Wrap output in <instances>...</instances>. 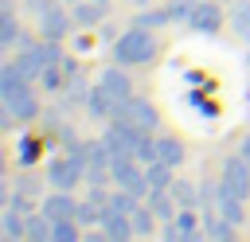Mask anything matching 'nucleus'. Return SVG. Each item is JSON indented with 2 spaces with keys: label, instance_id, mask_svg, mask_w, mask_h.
Returning <instances> with one entry per match:
<instances>
[{
  "label": "nucleus",
  "instance_id": "f257e3e1",
  "mask_svg": "<svg viewBox=\"0 0 250 242\" xmlns=\"http://www.w3.org/2000/svg\"><path fill=\"white\" fill-rule=\"evenodd\" d=\"M0 105H4V113H8L12 121H35V117H39L35 86H31V78L16 66V59L0 66Z\"/></svg>",
  "mask_w": 250,
  "mask_h": 242
},
{
  "label": "nucleus",
  "instance_id": "f03ea898",
  "mask_svg": "<svg viewBox=\"0 0 250 242\" xmlns=\"http://www.w3.org/2000/svg\"><path fill=\"white\" fill-rule=\"evenodd\" d=\"M156 51H160L156 31L137 27V23L113 39V62H121V66H145V62H152V59H156Z\"/></svg>",
  "mask_w": 250,
  "mask_h": 242
},
{
  "label": "nucleus",
  "instance_id": "7ed1b4c3",
  "mask_svg": "<svg viewBox=\"0 0 250 242\" xmlns=\"http://www.w3.org/2000/svg\"><path fill=\"white\" fill-rule=\"evenodd\" d=\"M86 172H90V160H86V148L78 144V148H66L62 156H55L47 164V183L62 187V191H74L86 180Z\"/></svg>",
  "mask_w": 250,
  "mask_h": 242
},
{
  "label": "nucleus",
  "instance_id": "20e7f679",
  "mask_svg": "<svg viewBox=\"0 0 250 242\" xmlns=\"http://www.w3.org/2000/svg\"><path fill=\"white\" fill-rule=\"evenodd\" d=\"M133 121L137 129H145V133H156L160 129V113H156V105L148 101V98H125V101H117L113 105V117L109 121Z\"/></svg>",
  "mask_w": 250,
  "mask_h": 242
},
{
  "label": "nucleus",
  "instance_id": "39448f33",
  "mask_svg": "<svg viewBox=\"0 0 250 242\" xmlns=\"http://www.w3.org/2000/svg\"><path fill=\"white\" fill-rule=\"evenodd\" d=\"M141 137H145V129H137L133 121H121V117H117V121H109V129L102 133V141L109 144V152H113V156H133Z\"/></svg>",
  "mask_w": 250,
  "mask_h": 242
},
{
  "label": "nucleus",
  "instance_id": "423d86ee",
  "mask_svg": "<svg viewBox=\"0 0 250 242\" xmlns=\"http://www.w3.org/2000/svg\"><path fill=\"white\" fill-rule=\"evenodd\" d=\"M70 27H74V12H66L59 0L39 12V39H59L62 43L70 35Z\"/></svg>",
  "mask_w": 250,
  "mask_h": 242
},
{
  "label": "nucleus",
  "instance_id": "0eeeda50",
  "mask_svg": "<svg viewBox=\"0 0 250 242\" xmlns=\"http://www.w3.org/2000/svg\"><path fill=\"white\" fill-rule=\"evenodd\" d=\"M219 27H223L219 4H211V0L191 4V12H188V31H195V35H219Z\"/></svg>",
  "mask_w": 250,
  "mask_h": 242
},
{
  "label": "nucleus",
  "instance_id": "6e6552de",
  "mask_svg": "<svg viewBox=\"0 0 250 242\" xmlns=\"http://www.w3.org/2000/svg\"><path fill=\"white\" fill-rule=\"evenodd\" d=\"M219 180L234 191V195H242V199H250V160L238 152V156H227L223 160V172H219Z\"/></svg>",
  "mask_w": 250,
  "mask_h": 242
},
{
  "label": "nucleus",
  "instance_id": "1a4fd4ad",
  "mask_svg": "<svg viewBox=\"0 0 250 242\" xmlns=\"http://www.w3.org/2000/svg\"><path fill=\"white\" fill-rule=\"evenodd\" d=\"M102 238H113V242H125L133 238V215L125 211H113V207H102Z\"/></svg>",
  "mask_w": 250,
  "mask_h": 242
},
{
  "label": "nucleus",
  "instance_id": "9d476101",
  "mask_svg": "<svg viewBox=\"0 0 250 242\" xmlns=\"http://www.w3.org/2000/svg\"><path fill=\"white\" fill-rule=\"evenodd\" d=\"M39 211H43V215H51V219H74V211H78V203H74V195H70V191H62V187H55V191H47V195H43V203H39Z\"/></svg>",
  "mask_w": 250,
  "mask_h": 242
},
{
  "label": "nucleus",
  "instance_id": "9b49d317",
  "mask_svg": "<svg viewBox=\"0 0 250 242\" xmlns=\"http://www.w3.org/2000/svg\"><path fill=\"white\" fill-rule=\"evenodd\" d=\"M211 211H219V215H223V219H230L234 226L246 219V211H242V195H234L223 180H219V191H215V207H211Z\"/></svg>",
  "mask_w": 250,
  "mask_h": 242
},
{
  "label": "nucleus",
  "instance_id": "f8f14e48",
  "mask_svg": "<svg viewBox=\"0 0 250 242\" xmlns=\"http://www.w3.org/2000/svg\"><path fill=\"white\" fill-rule=\"evenodd\" d=\"M20 20H16V0H0V47H20Z\"/></svg>",
  "mask_w": 250,
  "mask_h": 242
},
{
  "label": "nucleus",
  "instance_id": "ddd939ff",
  "mask_svg": "<svg viewBox=\"0 0 250 242\" xmlns=\"http://www.w3.org/2000/svg\"><path fill=\"white\" fill-rule=\"evenodd\" d=\"M98 82L117 98V101H125V98H133V82H129V74H125V66L117 62V66H105L102 74H98Z\"/></svg>",
  "mask_w": 250,
  "mask_h": 242
},
{
  "label": "nucleus",
  "instance_id": "4468645a",
  "mask_svg": "<svg viewBox=\"0 0 250 242\" xmlns=\"http://www.w3.org/2000/svg\"><path fill=\"white\" fill-rule=\"evenodd\" d=\"M234 222L230 219H223L219 211H203V230H199V238H211V242H227V238H234Z\"/></svg>",
  "mask_w": 250,
  "mask_h": 242
},
{
  "label": "nucleus",
  "instance_id": "2eb2a0df",
  "mask_svg": "<svg viewBox=\"0 0 250 242\" xmlns=\"http://www.w3.org/2000/svg\"><path fill=\"white\" fill-rule=\"evenodd\" d=\"M113 105H117V98H113L102 82H98V86L90 90V98H86V113L98 117V121H109V117H113Z\"/></svg>",
  "mask_w": 250,
  "mask_h": 242
},
{
  "label": "nucleus",
  "instance_id": "dca6fc26",
  "mask_svg": "<svg viewBox=\"0 0 250 242\" xmlns=\"http://www.w3.org/2000/svg\"><path fill=\"white\" fill-rule=\"evenodd\" d=\"M156 160H164V164L180 168V164L188 160V148H184V141H180V137H168V133H156Z\"/></svg>",
  "mask_w": 250,
  "mask_h": 242
},
{
  "label": "nucleus",
  "instance_id": "f3484780",
  "mask_svg": "<svg viewBox=\"0 0 250 242\" xmlns=\"http://www.w3.org/2000/svg\"><path fill=\"white\" fill-rule=\"evenodd\" d=\"M145 203L156 211V219H160V222H172V219L180 215V203L172 199V191H148V195H145Z\"/></svg>",
  "mask_w": 250,
  "mask_h": 242
},
{
  "label": "nucleus",
  "instance_id": "a211bd4d",
  "mask_svg": "<svg viewBox=\"0 0 250 242\" xmlns=\"http://www.w3.org/2000/svg\"><path fill=\"white\" fill-rule=\"evenodd\" d=\"M0 234L4 238H27V215L23 211H16V207H4V215H0Z\"/></svg>",
  "mask_w": 250,
  "mask_h": 242
},
{
  "label": "nucleus",
  "instance_id": "6ab92c4d",
  "mask_svg": "<svg viewBox=\"0 0 250 242\" xmlns=\"http://www.w3.org/2000/svg\"><path fill=\"white\" fill-rule=\"evenodd\" d=\"M156 211L148 207V203H137V211H133V238H152L156 234Z\"/></svg>",
  "mask_w": 250,
  "mask_h": 242
},
{
  "label": "nucleus",
  "instance_id": "aec40b11",
  "mask_svg": "<svg viewBox=\"0 0 250 242\" xmlns=\"http://www.w3.org/2000/svg\"><path fill=\"white\" fill-rule=\"evenodd\" d=\"M74 8V23H82V27H94V23H102L105 20V4L102 0H90V4H70Z\"/></svg>",
  "mask_w": 250,
  "mask_h": 242
},
{
  "label": "nucleus",
  "instance_id": "412c9836",
  "mask_svg": "<svg viewBox=\"0 0 250 242\" xmlns=\"http://www.w3.org/2000/svg\"><path fill=\"white\" fill-rule=\"evenodd\" d=\"M145 172H148V187H152V191H168V187H172V180H176V176H172L176 168H172V164H164V160L145 164Z\"/></svg>",
  "mask_w": 250,
  "mask_h": 242
},
{
  "label": "nucleus",
  "instance_id": "4be33fe9",
  "mask_svg": "<svg viewBox=\"0 0 250 242\" xmlns=\"http://www.w3.org/2000/svg\"><path fill=\"white\" fill-rule=\"evenodd\" d=\"M51 226H55L51 215L31 211V215H27V242H47V238H51Z\"/></svg>",
  "mask_w": 250,
  "mask_h": 242
},
{
  "label": "nucleus",
  "instance_id": "5701e85b",
  "mask_svg": "<svg viewBox=\"0 0 250 242\" xmlns=\"http://www.w3.org/2000/svg\"><path fill=\"white\" fill-rule=\"evenodd\" d=\"M230 27H234V35H238L242 43H250V0H234V8H230Z\"/></svg>",
  "mask_w": 250,
  "mask_h": 242
},
{
  "label": "nucleus",
  "instance_id": "b1692460",
  "mask_svg": "<svg viewBox=\"0 0 250 242\" xmlns=\"http://www.w3.org/2000/svg\"><path fill=\"white\" fill-rule=\"evenodd\" d=\"M172 199L180 203V207H199V183H191V180H172Z\"/></svg>",
  "mask_w": 250,
  "mask_h": 242
},
{
  "label": "nucleus",
  "instance_id": "393cba45",
  "mask_svg": "<svg viewBox=\"0 0 250 242\" xmlns=\"http://www.w3.org/2000/svg\"><path fill=\"white\" fill-rule=\"evenodd\" d=\"M164 23H172V12L168 8H145L137 16V27H148V31H160Z\"/></svg>",
  "mask_w": 250,
  "mask_h": 242
},
{
  "label": "nucleus",
  "instance_id": "a878e982",
  "mask_svg": "<svg viewBox=\"0 0 250 242\" xmlns=\"http://www.w3.org/2000/svg\"><path fill=\"white\" fill-rule=\"evenodd\" d=\"M51 238H55V242H74V238H78V219H55Z\"/></svg>",
  "mask_w": 250,
  "mask_h": 242
},
{
  "label": "nucleus",
  "instance_id": "bb28decb",
  "mask_svg": "<svg viewBox=\"0 0 250 242\" xmlns=\"http://www.w3.org/2000/svg\"><path fill=\"white\" fill-rule=\"evenodd\" d=\"M141 164H152L156 160V133H145L141 141H137V152H133Z\"/></svg>",
  "mask_w": 250,
  "mask_h": 242
},
{
  "label": "nucleus",
  "instance_id": "cd10ccee",
  "mask_svg": "<svg viewBox=\"0 0 250 242\" xmlns=\"http://www.w3.org/2000/svg\"><path fill=\"white\" fill-rule=\"evenodd\" d=\"M39 187H43V180H39L35 172H27V168H23V176L16 180V191H23V195H39Z\"/></svg>",
  "mask_w": 250,
  "mask_h": 242
},
{
  "label": "nucleus",
  "instance_id": "c85d7f7f",
  "mask_svg": "<svg viewBox=\"0 0 250 242\" xmlns=\"http://www.w3.org/2000/svg\"><path fill=\"white\" fill-rule=\"evenodd\" d=\"M35 156H39V144H35L31 137H23V141H20V168H31Z\"/></svg>",
  "mask_w": 250,
  "mask_h": 242
},
{
  "label": "nucleus",
  "instance_id": "c756f323",
  "mask_svg": "<svg viewBox=\"0 0 250 242\" xmlns=\"http://www.w3.org/2000/svg\"><path fill=\"white\" fill-rule=\"evenodd\" d=\"M160 238H168V242H180V238H184V234H180V230H176V222H168V226H164V230H160Z\"/></svg>",
  "mask_w": 250,
  "mask_h": 242
},
{
  "label": "nucleus",
  "instance_id": "7c9ffc66",
  "mask_svg": "<svg viewBox=\"0 0 250 242\" xmlns=\"http://www.w3.org/2000/svg\"><path fill=\"white\" fill-rule=\"evenodd\" d=\"M242 156H246V160H250V133H246V137H242Z\"/></svg>",
  "mask_w": 250,
  "mask_h": 242
},
{
  "label": "nucleus",
  "instance_id": "2f4dec72",
  "mask_svg": "<svg viewBox=\"0 0 250 242\" xmlns=\"http://www.w3.org/2000/svg\"><path fill=\"white\" fill-rule=\"evenodd\" d=\"M125 4H137V8H141V4H148V0H125Z\"/></svg>",
  "mask_w": 250,
  "mask_h": 242
},
{
  "label": "nucleus",
  "instance_id": "473e14b6",
  "mask_svg": "<svg viewBox=\"0 0 250 242\" xmlns=\"http://www.w3.org/2000/svg\"><path fill=\"white\" fill-rule=\"evenodd\" d=\"M62 4H78V0H62Z\"/></svg>",
  "mask_w": 250,
  "mask_h": 242
},
{
  "label": "nucleus",
  "instance_id": "72a5a7b5",
  "mask_svg": "<svg viewBox=\"0 0 250 242\" xmlns=\"http://www.w3.org/2000/svg\"><path fill=\"white\" fill-rule=\"evenodd\" d=\"M188 4H199V0H188Z\"/></svg>",
  "mask_w": 250,
  "mask_h": 242
},
{
  "label": "nucleus",
  "instance_id": "f704fd0d",
  "mask_svg": "<svg viewBox=\"0 0 250 242\" xmlns=\"http://www.w3.org/2000/svg\"><path fill=\"white\" fill-rule=\"evenodd\" d=\"M102 4H109V0H102Z\"/></svg>",
  "mask_w": 250,
  "mask_h": 242
}]
</instances>
